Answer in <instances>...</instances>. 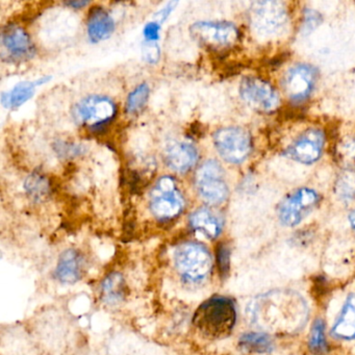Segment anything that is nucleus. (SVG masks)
Masks as SVG:
<instances>
[{"label": "nucleus", "mask_w": 355, "mask_h": 355, "mask_svg": "<svg viewBox=\"0 0 355 355\" xmlns=\"http://www.w3.org/2000/svg\"><path fill=\"white\" fill-rule=\"evenodd\" d=\"M321 197L313 189L300 188L282 199L278 205V218L284 226L298 225L318 207Z\"/></svg>", "instance_id": "1a4fd4ad"}, {"label": "nucleus", "mask_w": 355, "mask_h": 355, "mask_svg": "<svg viewBox=\"0 0 355 355\" xmlns=\"http://www.w3.org/2000/svg\"><path fill=\"white\" fill-rule=\"evenodd\" d=\"M159 31H161V26L157 21L147 24L143 30L145 41L146 42H157L159 39Z\"/></svg>", "instance_id": "c756f323"}, {"label": "nucleus", "mask_w": 355, "mask_h": 355, "mask_svg": "<svg viewBox=\"0 0 355 355\" xmlns=\"http://www.w3.org/2000/svg\"><path fill=\"white\" fill-rule=\"evenodd\" d=\"M304 21L305 30L311 31L319 26L320 22H321V16L313 10H306L304 14Z\"/></svg>", "instance_id": "7c9ffc66"}, {"label": "nucleus", "mask_w": 355, "mask_h": 355, "mask_svg": "<svg viewBox=\"0 0 355 355\" xmlns=\"http://www.w3.org/2000/svg\"><path fill=\"white\" fill-rule=\"evenodd\" d=\"M199 153L189 142H175L166 148L165 161L168 167L178 173H187L196 166Z\"/></svg>", "instance_id": "2eb2a0df"}, {"label": "nucleus", "mask_w": 355, "mask_h": 355, "mask_svg": "<svg viewBox=\"0 0 355 355\" xmlns=\"http://www.w3.org/2000/svg\"><path fill=\"white\" fill-rule=\"evenodd\" d=\"M51 80V76H43L35 82L19 83L10 92L3 93L1 95L3 105L8 109H18L34 96L37 87L46 84Z\"/></svg>", "instance_id": "6ab92c4d"}, {"label": "nucleus", "mask_w": 355, "mask_h": 355, "mask_svg": "<svg viewBox=\"0 0 355 355\" xmlns=\"http://www.w3.org/2000/svg\"><path fill=\"white\" fill-rule=\"evenodd\" d=\"M24 189L35 200H42L51 194V184L44 174L34 172L26 178Z\"/></svg>", "instance_id": "5701e85b"}, {"label": "nucleus", "mask_w": 355, "mask_h": 355, "mask_svg": "<svg viewBox=\"0 0 355 355\" xmlns=\"http://www.w3.org/2000/svg\"><path fill=\"white\" fill-rule=\"evenodd\" d=\"M174 265L184 280L191 284H199L211 273L213 261L205 245L186 242L175 249Z\"/></svg>", "instance_id": "7ed1b4c3"}, {"label": "nucleus", "mask_w": 355, "mask_h": 355, "mask_svg": "<svg viewBox=\"0 0 355 355\" xmlns=\"http://www.w3.org/2000/svg\"><path fill=\"white\" fill-rule=\"evenodd\" d=\"M1 44L10 59L15 61H26L34 58L36 53L30 35L18 24H9L3 26L1 31Z\"/></svg>", "instance_id": "4468645a"}, {"label": "nucleus", "mask_w": 355, "mask_h": 355, "mask_svg": "<svg viewBox=\"0 0 355 355\" xmlns=\"http://www.w3.org/2000/svg\"><path fill=\"white\" fill-rule=\"evenodd\" d=\"M84 271V259L82 255L74 250L64 251L55 268V276L60 282L66 284H76L82 278Z\"/></svg>", "instance_id": "f3484780"}, {"label": "nucleus", "mask_w": 355, "mask_h": 355, "mask_svg": "<svg viewBox=\"0 0 355 355\" xmlns=\"http://www.w3.org/2000/svg\"><path fill=\"white\" fill-rule=\"evenodd\" d=\"M149 95H150V88L148 85L145 83L139 85L136 89H134V91L130 92L126 99V113L130 114V115L140 113L146 105Z\"/></svg>", "instance_id": "393cba45"}, {"label": "nucleus", "mask_w": 355, "mask_h": 355, "mask_svg": "<svg viewBox=\"0 0 355 355\" xmlns=\"http://www.w3.org/2000/svg\"><path fill=\"white\" fill-rule=\"evenodd\" d=\"M115 21L107 10L94 7L90 10L87 22L89 39L93 43L107 40L115 32Z\"/></svg>", "instance_id": "dca6fc26"}, {"label": "nucleus", "mask_w": 355, "mask_h": 355, "mask_svg": "<svg viewBox=\"0 0 355 355\" xmlns=\"http://www.w3.org/2000/svg\"><path fill=\"white\" fill-rule=\"evenodd\" d=\"M340 153L343 159L348 164L347 167H355V140L346 141Z\"/></svg>", "instance_id": "c85d7f7f"}, {"label": "nucleus", "mask_w": 355, "mask_h": 355, "mask_svg": "<svg viewBox=\"0 0 355 355\" xmlns=\"http://www.w3.org/2000/svg\"><path fill=\"white\" fill-rule=\"evenodd\" d=\"M332 334L340 340H355V294L350 295L343 305L332 327Z\"/></svg>", "instance_id": "aec40b11"}, {"label": "nucleus", "mask_w": 355, "mask_h": 355, "mask_svg": "<svg viewBox=\"0 0 355 355\" xmlns=\"http://www.w3.org/2000/svg\"><path fill=\"white\" fill-rule=\"evenodd\" d=\"M349 221H350L351 226L355 232V209L351 211L350 215H349Z\"/></svg>", "instance_id": "72a5a7b5"}, {"label": "nucleus", "mask_w": 355, "mask_h": 355, "mask_svg": "<svg viewBox=\"0 0 355 355\" xmlns=\"http://www.w3.org/2000/svg\"><path fill=\"white\" fill-rule=\"evenodd\" d=\"M117 115V105L103 95H90L76 103L73 109L76 121L91 130H99L109 125Z\"/></svg>", "instance_id": "39448f33"}, {"label": "nucleus", "mask_w": 355, "mask_h": 355, "mask_svg": "<svg viewBox=\"0 0 355 355\" xmlns=\"http://www.w3.org/2000/svg\"><path fill=\"white\" fill-rule=\"evenodd\" d=\"M193 39L207 49L221 51L234 46L240 38L239 28L226 21H199L190 28Z\"/></svg>", "instance_id": "6e6552de"}, {"label": "nucleus", "mask_w": 355, "mask_h": 355, "mask_svg": "<svg viewBox=\"0 0 355 355\" xmlns=\"http://www.w3.org/2000/svg\"><path fill=\"white\" fill-rule=\"evenodd\" d=\"M236 321V305L232 299L214 296L195 311L193 323L207 338H223L230 336Z\"/></svg>", "instance_id": "f03ea898"}, {"label": "nucleus", "mask_w": 355, "mask_h": 355, "mask_svg": "<svg viewBox=\"0 0 355 355\" xmlns=\"http://www.w3.org/2000/svg\"><path fill=\"white\" fill-rule=\"evenodd\" d=\"M241 348L253 353H270L273 351L274 343L271 336L265 332H248L239 340Z\"/></svg>", "instance_id": "412c9836"}, {"label": "nucleus", "mask_w": 355, "mask_h": 355, "mask_svg": "<svg viewBox=\"0 0 355 355\" xmlns=\"http://www.w3.org/2000/svg\"><path fill=\"white\" fill-rule=\"evenodd\" d=\"M318 71L307 64H297L286 71L282 87L286 96L295 103L306 101L317 84Z\"/></svg>", "instance_id": "f8f14e48"}, {"label": "nucleus", "mask_w": 355, "mask_h": 355, "mask_svg": "<svg viewBox=\"0 0 355 355\" xmlns=\"http://www.w3.org/2000/svg\"><path fill=\"white\" fill-rule=\"evenodd\" d=\"M217 263L220 273L225 276L230 271V250L227 245L220 244L217 249Z\"/></svg>", "instance_id": "bb28decb"}, {"label": "nucleus", "mask_w": 355, "mask_h": 355, "mask_svg": "<svg viewBox=\"0 0 355 355\" xmlns=\"http://www.w3.org/2000/svg\"><path fill=\"white\" fill-rule=\"evenodd\" d=\"M213 140L220 157L232 165L244 163L252 153V139L244 128H220L214 134Z\"/></svg>", "instance_id": "423d86ee"}, {"label": "nucleus", "mask_w": 355, "mask_h": 355, "mask_svg": "<svg viewBox=\"0 0 355 355\" xmlns=\"http://www.w3.org/2000/svg\"><path fill=\"white\" fill-rule=\"evenodd\" d=\"M190 225L195 232L211 240L218 238L223 230L221 217L207 207H201L191 214Z\"/></svg>", "instance_id": "a211bd4d"}, {"label": "nucleus", "mask_w": 355, "mask_h": 355, "mask_svg": "<svg viewBox=\"0 0 355 355\" xmlns=\"http://www.w3.org/2000/svg\"><path fill=\"white\" fill-rule=\"evenodd\" d=\"M143 58L149 64H155L159 61V49L157 42H146L142 47Z\"/></svg>", "instance_id": "cd10ccee"}, {"label": "nucleus", "mask_w": 355, "mask_h": 355, "mask_svg": "<svg viewBox=\"0 0 355 355\" xmlns=\"http://www.w3.org/2000/svg\"><path fill=\"white\" fill-rule=\"evenodd\" d=\"M336 195L345 201L355 199V167H345L336 180Z\"/></svg>", "instance_id": "b1692460"}, {"label": "nucleus", "mask_w": 355, "mask_h": 355, "mask_svg": "<svg viewBox=\"0 0 355 355\" xmlns=\"http://www.w3.org/2000/svg\"><path fill=\"white\" fill-rule=\"evenodd\" d=\"M186 201L172 176H162L150 193L151 213L159 221H171L184 211Z\"/></svg>", "instance_id": "20e7f679"}, {"label": "nucleus", "mask_w": 355, "mask_h": 355, "mask_svg": "<svg viewBox=\"0 0 355 355\" xmlns=\"http://www.w3.org/2000/svg\"><path fill=\"white\" fill-rule=\"evenodd\" d=\"M225 172L216 159L205 162L197 170L195 186L199 196L211 205H219L227 200L230 189L226 184Z\"/></svg>", "instance_id": "0eeeda50"}, {"label": "nucleus", "mask_w": 355, "mask_h": 355, "mask_svg": "<svg viewBox=\"0 0 355 355\" xmlns=\"http://www.w3.org/2000/svg\"><path fill=\"white\" fill-rule=\"evenodd\" d=\"M243 101L257 111L271 113L280 105V97L276 89L267 80L257 76H246L240 85Z\"/></svg>", "instance_id": "9d476101"}, {"label": "nucleus", "mask_w": 355, "mask_h": 355, "mask_svg": "<svg viewBox=\"0 0 355 355\" xmlns=\"http://www.w3.org/2000/svg\"><path fill=\"white\" fill-rule=\"evenodd\" d=\"M89 1H70V3H66V5L71 7L72 9H82V8L86 7L89 5Z\"/></svg>", "instance_id": "473e14b6"}, {"label": "nucleus", "mask_w": 355, "mask_h": 355, "mask_svg": "<svg viewBox=\"0 0 355 355\" xmlns=\"http://www.w3.org/2000/svg\"><path fill=\"white\" fill-rule=\"evenodd\" d=\"M288 12L279 1H257L250 8L253 30L261 36L277 34L288 22Z\"/></svg>", "instance_id": "9b49d317"}, {"label": "nucleus", "mask_w": 355, "mask_h": 355, "mask_svg": "<svg viewBox=\"0 0 355 355\" xmlns=\"http://www.w3.org/2000/svg\"><path fill=\"white\" fill-rule=\"evenodd\" d=\"M247 315L266 331L294 334L306 324L309 307L298 293L282 288L255 297L247 306Z\"/></svg>", "instance_id": "f257e3e1"}, {"label": "nucleus", "mask_w": 355, "mask_h": 355, "mask_svg": "<svg viewBox=\"0 0 355 355\" xmlns=\"http://www.w3.org/2000/svg\"><path fill=\"white\" fill-rule=\"evenodd\" d=\"M325 136L321 130L311 128L301 134L286 150V157L305 165H311L321 157Z\"/></svg>", "instance_id": "ddd939ff"}, {"label": "nucleus", "mask_w": 355, "mask_h": 355, "mask_svg": "<svg viewBox=\"0 0 355 355\" xmlns=\"http://www.w3.org/2000/svg\"><path fill=\"white\" fill-rule=\"evenodd\" d=\"M178 3V1H171V3H168L165 8H163L161 11L157 12L155 16V21L159 24H163V22L169 17L170 14L173 12V10L175 9Z\"/></svg>", "instance_id": "2f4dec72"}, {"label": "nucleus", "mask_w": 355, "mask_h": 355, "mask_svg": "<svg viewBox=\"0 0 355 355\" xmlns=\"http://www.w3.org/2000/svg\"><path fill=\"white\" fill-rule=\"evenodd\" d=\"M125 280L119 273H112L103 280L101 292L103 300L107 303L116 304L125 297Z\"/></svg>", "instance_id": "4be33fe9"}, {"label": "nucleus", "mask_w": 355, "mask_h": 355, "mask_svg": "<svg viewBox=\"0 0 355 355\" xmlns=\"http://www.w3.org/2000/svg\"><path fill=\"white\" fill-rule=\"evenodd\" d=\"M309 348L315 354H322L327 350L325 338V325L322 320H315L309 334Z\"/></svg>", "instance_id": "a878e982"}]
</instances>
